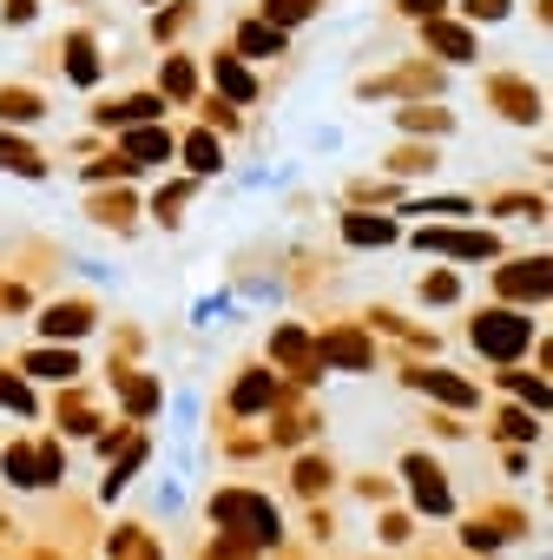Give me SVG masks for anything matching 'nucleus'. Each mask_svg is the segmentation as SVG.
I'll return each instance as SVG.
<instances>
[{
    "label": "nucleus",
    "instance_id": "obj_1",
    "mask_svg": "<svg viewBox=\"0 0 553 560\" xmlns=\"http://www.w3.org/2000/svg\"><path fill=\"white\" fill-rule=\"evenodd\" d=\"M435 47H448L455 60H468V34H455V27H435Z\"/></svg>",
    "mask_w": 553,
    "mask_h": 560
},
{
    "label": "nucleus",
    "instance_id": "obj_2",
    "mask_svg": "<svg viewBox=\"0 0 553 560\" xmlns=\"http://www.w3.org/2000/svg\"><path fill=\"white\" fill-rule=\"evenodd\" d=\"M409 8H415V14H428V8H442V0H409Z\"/></svg>",
    "mask_w": 553,
    "mask_h": 560
}]
</instances>
